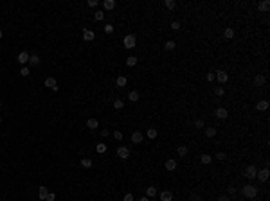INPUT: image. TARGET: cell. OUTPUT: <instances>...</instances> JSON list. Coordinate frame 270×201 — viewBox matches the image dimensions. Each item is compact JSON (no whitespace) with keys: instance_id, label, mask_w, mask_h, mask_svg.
Returning a JSON list of instances; mask_svg holds the SVG:
<instances>
[{"instance_id":"6da1fadb","label":"cell","mask_w":270,"mask_h":201,"mask_svg":"<svg viewBox=\"0 0 270 201\" xmlns=\"http://www.w3.org/2000/svg\"><path fill=\"white\" fill-rule=\"evenodd\" d=\"M241 194H243L245 198H248V199H254V198L257 196V188H256L254 185H245V187L241 188Z\"/></svg>"},{"instance_id":"7a4b0ae2","label":"cell","mask_w":270,"mask_h":201,"mask_svg":"<svg viewBox=\"0 0 270 201\" xmlns=\"http://www.w3.org/2000/svg\"><path fill=\"white\" fill-rule=\"evenodd\" d=\"M122 45L126 47V49H133L135 45H137V38H135L133 34H128V36H124V40H122Z\"/></svg>"},{"instance_id":"3957f363","label":"cell","mask_w":270,"mask_h":201,"mask_svg":"<svg viewBox=\"0 0 270 201\" xmlns=\"http://www.w3.org/2000/svg\"><path fill=\"white\" fill-rule=\"evenodd\" d=\"M243 174H245V178H248V179H254L256 174H257V167H256V165H248V167H245Z\"/></svg>"},{"instance_id":"277c9868","label":"cell","mask_w":270,"mask_h":201,"mask_svg":"<svg viewBox=\"0 0 270 201\" xmlns=\"http://www.w3.org/2000/svg\"><path fill=\"white\" fill-rule=\"evenodd\" d=\"M268 176H270V171H268V167L261 169V171H257V174H256V178H259V182H267V179H268Z\"/></svg>"},{"instance_id":"5b68a950","label":"cell","mask_w":270,"mask_h":201,"mask_svg":"<svg viewBox=\"0 0 270 201\" xmlns=\"http://www.w3.org/2000/svg\"><path fill=\"white\" fill-rule=\"evenodd\" d=\"M214 76H216V79H218V83H227V79H229V74H227L225 70H218L216 74H214Z\"/></svg>"},{"instance_id":"8992f818","label":"cell","mask_w":270,"mask_h":201,"mask_svg":"<svg viewBox=\"0 0 270 201\" xmlns=\"http://www.w3.org/2000/svg\"><path fill=\"white\" fill-rule=\"evenodd\" d=\"M117 156L122 158V160H126V158H130V149H128V147H124V145H121L119 149H117Z\"/></svg>"},{"instance_id":"52a82bcc","label":"cell","mask_w":270,"mask_h":201,"mask_svg":"<svg viewBox=\"0 0 270 201\" xmlns=\"http://www.w3.org/2000/svg\"><path fill=\"white\" fill-rule=\"evenodd\" d=\"M45 86L50 88V90H54V92H58V81L54 77H47L45 79Z\"/></svg>"},{"instance_id":"ba28073f","label":"cell","mask_w":270,"mask_h":201,"mask_svg":"<svg viewBox=\"0 0 270 201\" xmlns=\"http://www.w3.org/2000/svg\"><path fill=\"white\" fill-rule=\"evenodd\" d=\"M94 38H96L94 31H90V29H85V31H83V40H85V41H92Z\"/></svg>"},{"instance_id":"9c48e42d","label":"cell","mask_w":270,"mask_h":201,"mask_svg":"<svg viewBox=\"0 0 270 201\" xmlns=\"http://www.w3.org/2000/svg\"><path fill=\"white\" fill-rule=\"evenodd\" d=\"M142 140H144V136H142V133H141V131L132 133V142H133V144H141Z\"/></svg>"},{"instance_id":"30bf717a","label":"cell","mask_w":270,"mask_h":201,"mask_svg":"<svg viewBox=\"0 0 270 201\" xmlns=\"http://www.w3.org/2000/svg\"><path fill=\"white\" fill-rule=\"evenodd\" d=\"M160 201H173V192H171V190H164V192H160Z\"/></svg>"},{"instance_id":"8fae6325","label":"cell","mask_w":270,"mask_h":201,"mask_svg":"<svg viewBox=\"0 0 270 201\" xmlns=\"http://www.w3.org/2000/svg\"><path fill=\"white\" fill-rule=\"evenodd\" d=\"M265 83H267V77L261 76V74L254 77V84H256V86H265Z\"/></svg>"},{"instance_id":"7c38bea8","label":"cell","mask_w":270,"mask_h":201,"mask_svg":"<svg viewBox=\"0 0 270 201\" xmlns=\"http://www.w3.org/2000/svg\"><path fill=\"white\" fill-rule=\"evenodd\" d=\"M18 63H22V65H25V63H29V52H20L18 54Z\"/></svg>"},{"instance_id":"4fadbf2b","label":"cell","mask_w":270,"mask_h":201,"mask_svg":"<svg viewBox=\"0 0 270 201\" xmlns=\"http://www.w3.org/2000/svg\"><path fill=\"white\" fill-rule=\"evenodd\" d=\"M139 97H141V93H139L137 90H132V92L128 93V99H130V102H137V101H139Z\"/></svg>"},{"instance_id":"5bb4252c","label":"cell","mask_w":270,"mask_h":201,"mask_svg":"<svg viewBox=\"0 0 270 201\" xmlns=\"http://www.w3.org/2000/svg\"><path fill=\"white\" fill-rule=\"evenodd\" d=\"M256 110H257V111H267V110H268V101H259V102L256 104Z\"/></svg>"},{"instance_id":"9a60e30c","label":"cell","mask_w":270,"mask_h":201,"mask_svg":"<svg viewBox=\"0 0 270 201\" xmlns=\"http://www.w3.org/2000/svg\"><path fill=\"white\" fill-rule=\"evenodd\" d=\"M40 56L38 54H31L29 56V65H33V67H36V65H40Z\"/></svg>"},{"instance_id":"2e32d148","label":"cell","mask_w":270,"mask_h":201,"mask_svg":"<svg viewBox=\"0 0 270 201\" xmlns=\"http://www.w3.org/2000/svg\"><path fill=\"white\" fill-rule=\"evenodd\" d=\"M97 126H99L97 119H87V128L88 129H97Z\"/></svg>"},{"instance_id":"e0dca14e","label":"cell","mask_w":270,"mask_h":201,"mask_svg":"<svg viewBox=\"0 0 270 201\" xmlns=\"http://www.w3.org/2000/svg\"><path fill=\"white\" fill-rule=\"evenodd\" d=\"M47 194H49V190H47V187H40V188H38V198H40L41 201H45Z\"/></svg>"},{"instance_id":"ac0fdd59","label":"cell","mask_w":270,"mask_h":201,"mask_svg":"<svg viewBox=\"0 0 270 201\" xmlns=\"http://www.w3.org/2000/svg\"><path fill=\"white\" fill-rule=\"evenodd\" d=\"M214 115H216L218 119H227V115H229V113H227V110H225V108H218V110L214 111Z\"/></svg>"},{"instance_id":"d6986e66","label":"cell","mask_w":270,"mask_h":201,"mask_svg":"<svg viewBox=\"0 0 270 201\" xmlns=\"http://www.w3.org/2000/svg\"><path fill=\"white\" fill-rule=\"evenodd\" d=\"M103 7H105L106 11H112V9L115 7V0H105V2H103Z\"/></svg>"},{"instance_id":"ffe728a7","label":"cell","mask_w":270,"mask_h":201,"mask_svg":"<svg viewBox=\"0 0 270 201\" xmlns=\"http://www.w3.org/2000/svg\"><path fill=\"white\" fill-rule=\"evenodd\" d=\"M257 9H259V11H268V9H270V2H268V0L259 2V4H257Z\"/></svg>"},{"instance_id":"44dd1931","label":"cell","mask_w":270,"mask_h":201,"mask_svg":"<svg viewBox=\"0 0 270 201\" xmlns=\"http://www.w3.org/2000/svg\"><path fill=\"white\" fill-rule=\"evenodd\" d=\"M166 169H168V171H175V169H176V162L173 160V158L166 160Z\"/></svg>"},{"instance_id":"7402d4cb","label":"cell","mask_w":270,"mask_h":201,"mask_svg":"<svg viewBox=\"0 0 270 201\" xmlns=\"http://www.w3.org/2000/svg\"><path fill=\"white\" fill-rule=\"evenodd\" d=\"M126 83H128V79L124 77V76H119V77L115 79V84H117L119 88H121V86H126Z\"/></svg>"},{"instance_id":"603a6c76","label":"cell","mask_w":270,"mask_h":201,"mask_svg":"<svg viewBox=\"0 0 270 201\" xmlns=\"http://www.w3.org/2000/svg\"><path fill=\"white\" fill-rule=\"evenodd\" d=\"M223 36H225L227 40H232V38H234V29H231V27H227V29L223 31Z\"/></svg>"},{"instance_id":"cb8c5ba5","label":"cell","mask_w":270,"mask_h":201,"mask_svg":"<svg viewBox=\"0 0 270 201\" xmlns=\"http://www.w3.org/2000/svg\"><path fill=\"white\" fill-rule=\"evenodd\" d=\"M146 196L148 198H155V196H157V187H148L146 188Z\"/></svg>"},{"instance_id":"d4e9b609","label":"cell","mask_w":270,"mask_h":201,"mask_svg":"<svg viewBox=\"0 0 270 201\" xmlns=\"http://www.w3.org/2000/svg\"><path fill=\"white\" fill-rule=\"evenodd\" d=\"M81 167H85V169H90L92 167V160H90V158H81Z\"/></svg>"},{"instance_id":"484cf974","label":"cell","mask_w":270,"mask_h":201,"mask_svg":"<svg viewBox=\"0 0 270 201\" xmlns=\"http://www.w3.org/2000/svg\"><path fill=\"white\" fill-rule=\"evenodd\" d=\"M126 65H128V67H135V65H137V58H135V56L126 58Z\"/></svg>"},{"instance_id":"4316f807","label":"cell","mask_w":270,"mask_h":201,"mask_svg":"<svg viewBox=\"0 0 270 201\" xmlns=\"http://www.w3.org/2000/svg\"><path fill=\"white\" fill-rule=\"evenodd\" d=\"M113 108H115V110H122V108H124V101L115 99V101H113Z\"/></svg>"},{"instance_id":"83f0119b","label":"cell","mask_w":270,"mask_h":201,"mask_svg":"<svg viewBox=\"0 0 270 201\" xmlns=\"http://www.w3.org/2000/svg\"><path fill=\"white\" fill-rule=\"evenodd\" d=\"M146 135H148V138H157V129H155V128H150L148 131H146Z\"/></svg>"},{"instance_id":"f1b7e54d","label":"cell","mask_w":270,"mask_h":201,"mask_svg":"<svg viewBox=\"0 0 270 201\" xmlns=\"http://www.w3.org/2000/svg\"><path fill=\"white\" fill-rule=\"evenodd\" d=\"M176 153H178V156H187V147H185V145H180L178 149H176Z\"/></svg>"},{"instance_id":"f546056e","label":"cell","mask_w":270,"mask_h":201,"mask_svg":"<svg viewBox=\"0 0 270 201\" xmlns=\"http://www.w3.org/2000/svg\"><path fill=\"white\" fill-rule=\"evenodd\" d=\"M96 151H97L99 154L106 153V144H97V145H96Z\"/></svg>"},{"instance_id":"4dcf8cb0","label":"cell","mask_w":270,"mask_h":201,"mask_svg":"<svg viewBox=\"0 0 270 201\" xmlns=\"http://www.w3.org/2000/svg\"><path fill=\"white\" fill-rule=\"evenodd\" d=\"M205 135L209 136V138H213V136H216V128H207V129H205Z\"/></svg>"},{"instance_id":"1f68e13d","label":"cell","mask_w":270,"mask_h":201,"mask_svg":"<svg viewBox=\"0 0 270 201\" xmlns=\"http://www.w3.org/2000/svg\"><path fill=\"white\" fill-rule=\"evenodd\" d=\"M175 45H176L175 41H166V43H164V49H166V50H175Z\"/></svg>"},{"instance_id":"d6a6232c","label":"cell","mask_w":270,"mask_h":201,"mask_svg":"<svg viewBox=\"0 0 270 201\" xmlns=\"http://www.w3.org/2000/svg\"><path fill=\"white\" fill-rule=\"evenodd\" d=\"M164 6L168 7V9H175V7H176V2H175V0H166Z\"/></svg>"},{"instance_id":"836d02e7","label":"cell","mask_w":270,"mask_h":201,"mask_svg":"<svg viewBox=\"0 0 270 201\" xmlns=\"http://www.w3.org/2000/svg\"><path fill=\"white\" fill-rule=\"evenodd\" d=\"M225 93V90H223V86H216L214 88V95H216V97H222V95Z\"/></svg>"},{"instance_id":"e575fe53","label":"cell","mask_w":270,"mask_h":201,"mask_svg":"<svg viewBox=\"0 0 270 201\" xmlns=\"http://www.w3.org/2000/svg\"><path fill=\"white\" fill-rule=\"evenodd\" d=\"M200 160H202V163H205V165H207V163H211L213 158H211L209 154H202V156H200Z\"/></svg>"},{"instance_id":"d590c367","label":"cell","mask_w":270,"mask_h":201,"mask_svg":"<svg viewBox=\"0 0 270 201\" xmlns=\"http://www.w3.org/2000/svg\"><path fill=\"white\" fill-rule=\"evenodd\" d=\"M103 18H105V13H103V11H96V13H94V20H97V22H101Z\"/></svg>"},{"instance_id":"8d00e7d4","label":"cell","mask_w":270,"mask_h":201,"mask_svg":"<svg viewBox=\"0 0 270 201\" xmlns=\"http://www.w3.org/2000/svg\"><path fill=\"white\" fill-rule=\"evenodd\" d=\"M29 74H31V72H29V68H27V67H22V68H20V76H24V77H27Z\"/></svg>"},{"instance_id":"74e56055","label":"cell","mask_w":270,"mask_h":201,"mask_svg":"<svg viewBox=\"0 0 270 201\" xmlns=\"http://www.w3.org/2000/svg\"><path fill=\"white\" fill-rule=\"evenodd\" d=\"M105 33H106V34H112V33H113V25H112V24H106V25H105Z\"/></svg>"},{"instance_id":"f35d334b","label":"cell","mask_w":270,"mask_h":201,"mask_svg":"<svg viewBox=\"0 0 270 201\" xmlns=\"http://www.w3.org/2000/svg\"><path fill=\"white\" fill-rule=\"evenodd\" d=\"M171 29L173 31H180V22H176V20H175V22H171Z\"/></svg>"},{"instance_id":"ab89813d","label":"cell","mask_w":270,"mask_h":201,"mask_svg":"<svg viewBox=\"0 0 270 201\" xmlns=\"http://www.w3.org/2000/svg\"><path fill=\"white\" fill-rule=\"evenodd\" d=\"M113 138H115V140H122V133L121 131H113Z\"/></svg>"},{"instance_id":"60d3db41","label":"cell","mask_w":270,"mask_h":201,"mask_svg":"<svg viewBox=\"0 0 270 201\" xmlns=\"http://www.w3.org/2000/svg\"><path fill=\"white\" fill-rule=\"evenodd\" d=\"M205 79H207V81H214V79H216L214 72H209V74H207V76H205Z\"/></svg>"},{"instance_id":"b9f144b4","label":"cell","mask_w":270,"mask_h":201,"mask_svg":"<svg viewBox=\"0 0 270 201\" xmlns=\"http://www.w3.org/2000/svg\"><path fill=\"white\" fill-rule=\"evenodd\" d=\"M194 126H196V128H198V129H202V128H204V120H202V119L194 120Z\"/></svg>"},{"instance_id":"7bdbcfd3","label":"cell","mask_w":270,"mask_h":201,"mask_svg":"<svg viewBox=\"0 0 270 201\" xmlns=\"http://www.w3.org/2000/svg\"><path fill=\"white\" fill-rule=\"evenodd\" d=\"M54 199H56V194H52V192H49L45 198V201H54Z\"/></svg>"},{"instance_id":"ee69618b","label":"cell","mask_w":270,"mask_h":201,"mask_svg":"<svg viewBox=\"0 0 270 201\" xmlns=\"http://www.w3.org/2000/svg\"><path fill=\"white\" fill-rule=\"evenodd\" d=\"M216 160H225V153H216Z\"/></svg>"},{"instance_id":"f6af8a7d","label":"cell","mask_w":270,"mask_h":201,"mask_svg":"<svg viewBox=\"0 0 270 201\" xmlns=\"http://www.w3.org/2000/svg\"><path fill=\"white\" fill-rule=\"evenodd\" d=\"M234 194H236V187L231 185V187H229V196H234Z\"/></svg>"},{"instance_id":"bcb514c9","label":"cell","mask_w":270,"mask_h":201,"mask_svg":"<svg viewBox=\"0 0 270 201\" xmlns=\"http://www.w3.org/2000/svg\"><path fill=\"white\" fill-rule=\"evenodd\" d=\"M122 201H133V196H132V194L128 192L126 196H124V199H122Z\"/></svg>"},{"instance_id":"7dc6e473","label":"cell","mask_w":270,"mask_h":201,"mask_svg":"<svg viewBox=\"0 0 270 201\" xmlns=\"http://www.w3.org/2000/svg\"><path fill=\"white\" fill-rule=\"evenodd\" d=\"M218 201H231V198L229 196H220V198H218Z\"/></svg>"},{"instance_id":"c3c4849f","label":"cell","mask_w":270,"mask_h":201,"mask_svg":"<svg viewBox=\"0 0 270 201\" xmlns=\"http://www.w3.org/2000/svg\"><path fill=\"white\" fill-rule=\"evenodd\" d=\"M88 6L90 7H96L97 6V0H88Z\"/></svg>"},{"instance_id":"681fc988","label":"cell","mask_w":270,"mask_h":201,"mask_svg":"<svg viewBox=\"0 0 270 201\" xmlns=\"http://www.w3.org/2000/svg\"><path fill=\"white\" fill-rule=\"evenodd\" d=\"M108 135H110L108 129H101V136H108Z\"/></svg>"},{"instance_id":"f907efd6","label":"cell","mask_w":270,"mask_h":201,"mask_svg":"<svg viewBox=\"0 0 270 201\" xmlns=\"http://www.w3.org/2000/svg\"><path fill=\"white\" fill-rule=\"evenodd\" d=\"M189 201H202V198H200V196H191Z\"/></svg>"},{"instance_id":"816d5d0a","label":"cell","mask_w":270,"mask_h":201,"mask_svg":"<svg viewBox=\"0 0 270 201\" xmlns=\"http://www.w3.org/2000/svg\"><path fill=\"white\" fill-rule=\"evenodd\" d=\"M139 201H150V198H141Z\"/></svg>"},{"instance_id":"f5cc1de1","label":"cell","mask_w":270,"mask_h":201,"mask_svg":"<svg viewBox=\"0 0 270 201\" xmlns=\"http://www.w3.org/2000/svg\"><path fill=\"white\" fill-rule=\"evenodd\" d=\"M2 36H4V34H2V31H0V40H2Z\"/></svg>"},{"instance_id":"db71d44e","label":"cell","mask_w":270,"mask_h":201,"mask_svg":"<svg viewBox=\"0 0 270 201\" xmlns=\"http://www.w3.org/2000/svg\"><path fill=\"white\" fill-rule=\"evenodd\" d=\"M0 108H2V101H0Z\"/></svg>"},{"instance_id":"11a10c76","label":"cell","mask_w":270,"mask_h":201,"mask_svg":"<svg viewBox=\"0 0 270 201\" xmlns=\"http://www.w3.org/2000/svg\"><path fill=\"white\" fill-rule=\"evenodd\" d=\"M0 122H2V117H0Z\"/></svg>"}]
</instances>
